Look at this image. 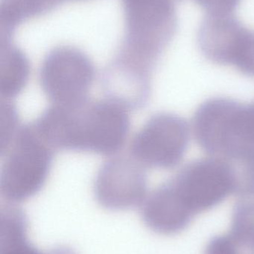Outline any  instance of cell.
I'll use <instances>...</instances> for the list:
<instances>
[{
	"instance_id": "18",
	"label": "cell",
	"mask_w": 254,
	"mask_h": 254,
	"mask_svg": "<svg viewBox=\"0 0 254 254\" xmlns=\"http://www.w3.org/2000/svg\"><path fill=\"white\" fill-rule=\"evenodd\" d=\"M245 122L249 137L254 143V102L245 106Z\"/></svg>"
},
{
	"instance_id": "1",
	"label": "cell",
	"mask_w": 254,
	"mask_h": 254,
	"mask_svg": "<svg viewBox=\"0 0 254 254\" xmlns=\"http://www.w3.org/2000/svg\"><path fill=\"white\" fill-rule=\"evenodd\" d=\"M55 150L117 153L129 134L128 110L111 101L86 99L73 105L52 104L34 122Z\"/></svg>"
},
{
	"instance_id": "12",
	"label": "cell",
	"mask_w": 254,
	"mask_h": 254,
	"mask_svg": "<svg viewBox=\"0 0 254 254\" xmlns=\"http://www.w3.org/2000/svg\"><path fill=\"white\" fill-rule=\"evenodd\" d=\"M0 221V254H46L28 242V218L22 209L1 206Z\"/></svg>"
},
{
	"instance_id": "4",
	"label": "cell",
	"mask_w": 254,
	"mask_h": 254,
	"mask_svg": "<svg viewBox=\"0 0 254 254\" xmlns=\"http://www.w3.org/2000/svg\"><path fill=\"white\" fill-rule=\"evenodd\" d=\"M243 103L228 98H213L201 104L192 120L198 146L210 157L231 159L254 149L242 129Z\"/></svg>"
},
{
	"instance_id": "14",
	"label": "cell",
	"mask_w": 254,
	"mask_h": 254,
	"mask_svg": "<svg viewBox=\"0 0 254 254\" xmlns=\"http://www.w3.org/2000/svg\"><path fill=\"white\" fill-rule=\"evenodd\" d=\"M239 198L228 235L238 254H254V193Z\"/></svg>"
},
{
	"instance_id": "5",
	"label": "cell",
	"mask_w": 254,
	"mask_h": 254,
	"mask_svg": "<svg viewBox=\"0 0 254 254\" xmlns=\"http://www.w3.org/2000/svg\"><path fill=\"white\" fill-rule=\"evenodd\" d=\"M201 54L213 64L230 65L254 78V29L235 13L205 14L197 33Z\"/></svg>"
},
{
	"instance_id": "8",
	"label": "cell",
	"mask_w": 254,
	"mask_h": 254,
	"mask_svg": "<svg viewBox=\"0 0 254 254\" xmlns=\"http://www.w3.org/2000/svg\"><path fill=\"white\" fill-rule=\"evenodd\" d=\"M95 75L93 64L83 52L74 48L60 47L45 58L40 83L52 104L73 105L88 99Z\"/></svg>"
},
{
	"instance_id": "7",
	"label": "cell",
	"mask_w": 254,
	"mask_h": 254,
	"mask_svg": "<svg viewBox=\"0 0 254 254\" xmlns=\"http://www.w3.org/2000/svg\"><path fill=\"white\" fill-rule=\"evenodd\" d=\"M189 139L190 128L184 119L160 113L152 116L136 134L130 152L143 167L170 170L181 162Z\"/></svg>"
},
{
	"instance_id": "11",
	"label": "cell",
	"mask_w": 254,
	"mask_h": 254,
	"mask_svg": "<svg viewBox=\"0 0 254 254\" xmlns=\"http://www.w3.org/2000/svg\"><path fill=\"white\" fill-rule=\"evenodd\" d=\"M151 74L119 61L107 70L101 86L107 99L127 110H138L147 104L152 92Z\"/></svg>"
},
{
	"instance_id": "13",
	"label": "cell",
	"mask_w": 254,
	"mask_h": 254,
	"mask_svg": "<svg viewBox=\"0 0 254 254\" xmlns=\"http://www.w3.org/2000/svg\"><path fill=\"white\" fill-rule=\"evenodd\" d=\"M28 59L16 48L7 47L1 52L0 92L1 99L10 100L19 95L29 79Z\"/></svg>"
},
{
	"instance_id": "2",
	"label": "cell",
	"mask_w": 254,
	"mask_h": 254,
	"mask_svg": "<svg viewBox=\"0 0 254 254\" xmlns=\"http://www.w3.org/2000/svg\"><path fill=\"white\" fill-rule=\"evenodd\" d=\"M55 151L34 124L20 127L4 154L0 176L1 198L15 204L38 193L49 176Z\"/></svg>"
},
{
	"instance_id": "19",
	"label": "cell",
	"mask_w": 254,
	"mask_h": 254,
	"mask_svg": "<svg viewBox=\"0 0 254 254\" xmlns=\"http://www.w3.org/2000/svg\"><path fill=\"white\" fill-rule=\"evenodd\" d=\"M46 254H78L73 249L66 246H59L48 252Z\"/></svg>"
},
{
	"instance_id": "9",
	"label": "cell",
	"mask_w": 254,
	"mask_h": 254,
	"mask_svg": "<svg viewBox=\"0 0 254 254\" xmlns=\"http://www.w3.org/2000/svg\"><path fill=\"white\" fill-rule=\"evenodd\" d=\"M134 158L117 156L101 165L93 191L97 202L107 210H126L142 205L147 197L146 170Z\"/></svg>"
},
{
	"instance_id": "15",
	"label": "cell",
	"mask_w": 254,
	"mask_h": 254,
	"mask_svg": "<svg viewBox=\"0 0 254 254\" xmlns=\"http://www.w3.org/2000/svg\"><path fill=\"white\" fill-rule=\"evenodd\" d=\"M1 155L5 153L14 138L19 127L17 110L10 100L1 99Z\"/></svg>"
},
{
	"instance_id": "17",
	"label": "cell",
	"mask_w": 254,
	"mask_h": 254,
	"mask_svg": "<svg viewBox=\"0 0 254 254\" xmlns=\"http://www.w3.org/2000/svg\"><path fill=\"white\" fill-rule=\"evenodd\" d=\"M204 254H238L228 234L213 237L207 243Z\"/></svg>"
},
{
	"instance_id": "3",
	"label": "cell",
	"mask_w": 254,
	"mask_h": 254,
	"mask_svg": "<svg viewBox=\"0 0 254 254\" xmlns=\"http://www.w3.org/2000/svg\"><path fill=\"white\" fill-rule=\"evenodd\" d=\"M180 0H123L131 39L127 58L153 70L177 29Z\"/></svg>"
},
{
	"instance_id": "10",
	"label": "cell",
	"mask_w": 254,
	"mask_h": 254,
	"mask_svg": "<svg viewBox=\"0 0 254 254\" xmlns=\"http://www.w3.org/2000/svg\"><path fill=\"white\" fill-rule=\"evenodd\" d=\"M141 217L151 231L171 236L184 231L195 216L188 210L168 180L146 197L141 205Z\"/></svg>"
},
{
	"instance_id": "16",
	"label": "cell",
	"mask_w": 254,
	"mask_h": 254,
	"mask_svg": "<svg viewBox=\"0 0 254 254\" xmlns=\"http://www.w3.org/2000/svg\"><path fill=\"white\" fill-rule=\"evenodd\" d=\"M206 14L235 13L241 0H193Z\"/></svg>"
},
{
	"instance_id": "6",
	"label": "cell",
	"mask_w": 254,
	"mask_h": 254,
	"mask_svg": "<svg viewBox=\"0 0 254 254\" xmlns=\"http://www.w3.org/2000/svg\"><path fill=\"white\" fill-rule=\"evenodd\" d=\"M188 210L196 216L236 194L232 167L222 158L210 157L186 164L169 179Z\"/></svg>"
}]
</instances>
